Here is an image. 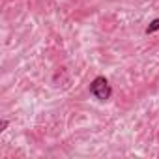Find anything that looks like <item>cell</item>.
I'll use <instances>...</instances> for the list:
<instances>
[{
    "label": "cell",
    "mask_w": 159,
    "mask_h": 159,
    "mask_svg": "<svg viewBox=\"0 0 159 159\" xmlns=\"http://www.w3.org/2000/svg\"><path fill=\"white\" fill-rule=\"evenodd\" d=\"M8 124H10V122H8V120H6V118H4V120H2V122H0V131H4V129H6V127H8Z\"/></svg>",
    "instance_id": "3"
},
{
    "label": "cell",
    "mask_w": 159,
    "mask_h": 159,
    "mask_svg": "<svg viewBox=\"0 0 159 159\" xmlns=\"http://www.w3.org/2000/svg\"><path fill=\"white\" fill-rule=\"evenodd\" d=\"M159 30V19H153L148 26H146V34H153V32H157Z\"/></svg>",
    "instance_id": "2"
},
{
    "label": "cell",
    "mask_w": 159,
    "mask_h": 159,
    "mask_svg": "<svg viewBox=\"0 0 159 159\" xmlns=\"http://www.w3.org/2000/svg\"><path fill=\"white\" fill-rule=\"evenodd\" d=\"M90 94L96 99H99V101H107L112 96V88H111V84H109L107 79L99 75V77H96L94 81L90 83Z\"/></svg>",
    "instance_id": "1"
}]
</instances>
